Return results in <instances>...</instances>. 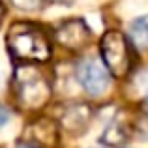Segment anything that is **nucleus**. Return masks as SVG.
I'll return each instance as SVG.
<instances>
[{
  "label": "nucleus",
  "instance_id": "obj_8",
  "mask_svg": "<svg viewBox=\"0 0 148 148\" xmlns=\"http://www.w3.org/2000/svg\"><path fill=\"white\" fill-rule=\"evenodd\" d=\"M127 41L130 45H133L139 51L148 49V17H137L135 21H131L130 25V34H127Z\"/></svg>",
  "mask_w": 148,
  "mask_h": 148
},
{
  "label": "nucleus",
  "instance_id": "obj_13",
  "mask_svg": "<svg viewBox=\"0 0 148 148\" xmlns=\"http://www.w3.org/2000/svg\"><path fill=\"white\" fill-rule=\"evenodd\" d=\"M143 111L148 114V92H146V96H145V99H143Z\"/></svg>",
  "mask_w": 148,
  "mask_h": 148
},
{
  "label": "nucleus",
  "instance_id": "obj_4",
  "mask_svg": "<svg viewBox=\"0 0 148 148\" xmlns=\"http://www.w3.org/2000/svg\"><path fill=\"white\" fill-rule=\"evenodd\" d=\"M75 75L83 90H86L90 96H101L111 83V75H109L107 68L94 58H86V60L79 62Z\"/></svg>",
  "mask_w": 148,
  "mask_h": 148
},
{
  "label": "nucleus",
  "instance_id": "obj_7",
  "mask_svg": "<svg viewBox=\"0 0 148 148\" xmlns=\"http://www.w3.org/2000/svg\"><path fill=\"white\" fill-rule=\"evenodd\" d=\"M92 116H94V111L90 105L83 103V101H75V103H69L62 111L60 124L71 135H81L88 127V124L92 122Z\"/></svg>",
  "mask_w": 148,
  "mask_h": 148
},
{
  "label": "nucleus",
  "instance_id": "obj_14",
  "mask_svg": "<svg viewBox=\"0 0 148 148\" xmlns=\"http://www.w3.org/2000/svg\"><path fill=\"white\" fill-rule=\"evenodd\" d=\"M51 2H54V4H64V6H68V4H73L75 0H51Z\"/></svg>",
  "mask_w": 148,
  "mask_h": 148
},
{
  "label": "nucleus",
  "instance_id": "obj_10",
  "mask_svg": "<svg viewBox=\"0 0 148 148\" xmlns=\"http://www.w3.org/2000/svg\"><path fill=\"white\" fill-rule=\"evenodd\" d=\"M21 11H38L45 4V0H10Z\"/></svg>",
  "mask_w": 148,
  "mask_h": 148
},
{
  "label": "nucleus",
  "instance_id": "obj_2",
  "mask_svg": "<svg viewBox=\"0 0 148 148\" xmlns=\"http://www.w3.org/2000/svg\"><path fill=\"white\" fill-rule=\"evenodd\" d=\"M15 96L23 109L26 111H38L43 109L51 99L53 88L45 75H41L34 66L26 64L15 69Z\"/></svg>",
  "mask_w": 148,
  "mask_h": 148
},
{
  "label": "nucleus",
  "instance_id": "obj_5",
  "mask_svg": "<svg viewBox=\"0 0 148 148\" xmlns=\"http://www.w3.org/2000/svg\"><path fill=\"white\" fill-rule=\"evenodd\" d=\"M32 148H56L58 124L51 118H36L25 127V141Z\"/></svg>",
  "mask_w": 148,
  "mask_h": 148
},
{
  "label": "nucleus",
  "instance_id": "obj_3",
  "mask_svg": "<svg viewBox=\"0 0 148 148\" xmlns=\"http://www.w3.org/2000/svg\"><path fill=\"white\" fill-rule=\"evenodd\" d=\"M99 56L109 75L124 79L131 71V45L118 30H107L99 41Z\"/></svg>",
  "mask_w": 148,
  "mask_h": 148
},
{
  "label": "nucleus",
  "instance_id": "obj_1",
  "mask_svg": "<svg viewBox=\"0 0 148 148\" xmlns=\"http://www.w3.org/2000/svg\"><path fill=\"white\" fill-rule=\"evenodd\" d=\"M10 56L17 62H45L51 56V45L45 32L32 23H15L6 36Z\"/></svg>",
  "mask_w": 148,
  "mask_h": 148
},
{
  "label": "nucleus",
  "instance_id": "obj_6",
  "mask_svg": "<svg viewBox=\"0 0 148 148\" xmlns=\"http://www.w3.org/2000/svg\"><path fill=\"white\" fill-rule=\"evenodd\" d=\"M54 36L64 49L81 51L90 41V28H88L86 21H83V19H68V21L58 25Z\"/></svg>",
  "mask_w": 148,
  "mask_h": 148
},
{
  "label": "nucleus",
  "instance_id": "obj_9",
  "mask_svg": "<svg viewBox=\"0 0 148 148\" xmlns=\"http://www.w3.org/2000/svg\"><path fill=\"white\" fill-rule=\"evenodd\" d=\"M99 141L107 146H122L127 141V130L120 122H111L105 126Z\"/></svg>",
  "mask_w": 148,
  "mask_h": 148
},
{
  "label": "nucleus",
  "instance_id": "obj_15",
  "mask_svg": "<svg viewBox=\"0 0 148 148\" xmlns=\"http://www.w3.org/2000/svg\"><path fill=\"white\" fill-rule=\"evenodd\" d=\"M17 148H32V146H30V145H26V143H19Z\"/></svg>",
  "mask_w": 148,
  "mask_h": 148
},
{
  "label": "nucleus",
  "instance_id": "obj_12",
  "mask_svg": "<svg viewBox=\"0 0 148 148\" xmlns=\"http://www.w3.org/2000/svg\"><path fill=\"white\" fill-rule=\"evenodd\" d=\"M4 15H6V8H4L2 0H0V25H2V21H4Z\"/></svg>",
  "mask_w": 148,
  "mask_h": 148
},
{
  "label": "nucleus",
  "instance_id": "obj_11",
  "mask_svg": "<svg viewBox=\"0 0 148 148\" xmlns=\"http://www.w3.org/2000/svg\"><path fill=\"white\" fill-rule=\"evenodd\" d=\"M10 116H11L10 109H8V107H4V105H0V130H2V127H4V126L8 124V120H10Z\"/></svg>",
  "mask_w": 148,
  "mask_h": 148
}]
</instances>
